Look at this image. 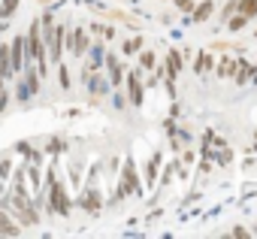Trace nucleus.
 <instances>
[{
  "label": "nucleus",
  "mask_w": 257,
  "mask_h": 239,
  "mask_svg": "<svg viewBox=\"0 0 257 239\" xmlns=\"http://www.w3.org/2000/svg\"><path fill=\"white\" fill-rule=\"evenodd\" d=\"M137 194L140 191V182H137V170H134V164L127 161V167H124V185L118 188V197H124V194Z\"/></svg>",
  "instance_id": "5"
},
{
  "label": "nucleus",
  "mask_w": 257,
  "mask_h": 239,
  "mask_svg": "<svg viewBox=\"0 0 257 239\" xmlns=\"http://www.w3.org/2000/svg\"><path fill=\"white\" fill-rule=\"evenodd\" d=\"M0 91H4V76H0Z\"/></svg>",
  "instance_id": "28"
},
{
  "label": "nucleus",
  "mask_w": 257,
  "mask_h": 239,
  "mask_svg": "<svg viewBox=\"0 0 257 239\" xmlns=\"http://www.w3.org/2000/svg\"><path fill=\"white\" fill-rule=\"evenodd\" d=\"M212 49H218V52H233V49H242L239 43H212Z\"/></svg>",
  "instance_id": "22"
},
{
  "label": "nucleus",
  "mask_w": 257,
  "mask_h": 239,
  "mask_svg": "<svg viewBox=\"0 0 257 239\" xmlns=\"http://www.w3.org/2000/svg\"><path fill=\"white\" fill-rule=\"evenodd\" d=\"M0 236H22V224L7 215V209H0Z\"/></svg>",
  "instance_id": "7"
},
{
  "label": "nucleus",
  "mask_w": 257,
  "mask_h": 239,
  "mask_svg": "<svg viewBox=\"0 0 257 239\" xmlns=\"http://www.w3.org/2000/svg\"><path fill=\"white\" fill-rule=\"evenodd\" d=\"M236 10H239L245 19H254V16H257V0H236Z\"/></svg>",
  "instance_id": "11"
},
{
  "label": "nucleus",
  "mask_w": 257,
  "mask_h": 239,
  "mask_svg": "<svg viewBox=\"0 0 257 239\" xmlns=\"http://www.w3.org/2000/svg\"><path fill=\"white\" fill-rule=\"evenodd\" d=\"M212 10H215V4H212V0L200 4V7H197V13H194V22H206V19L212 16Z\"/></svg>",
  "instance_id": "12"
},
{
  "label": "nucleus",
  "mask_w": 257,
  "mask_h": 239,
  "mask_svg": "<svg viewBox=\"0 0 257 239\" xmlns=\"http://www.w3.org/2000/svg\"><path fill=\"white\" fill-rule=\"evenodd\" d=\"M58 85H61L64 91H70V70H67L64 64H58Z\"/></svg>",
  "instance_id": "16"
},
{
  "label": "nucleus",
  "mask_w": 257,
  "mask_h": 239,
  "mask_svg": "<svg viewBox=\"0 0 257 239\" xmlns=\"http://www.w3.org/2000/svg\"><path fill=\"white\" fill-rule=\"evenodd\" d=\"M0 76L13 79V61H10V43H0Z\"/></svg>",
  "instance_id": "10"
},
{
  "label": "nucleus",
  "mask_w": 257,
  "mask_h": 239,
  "mask_svg": "<svg viewBox=\"0 0 257 239\" xmlns=\"http://www.w3.org/2000/svg\"><path fill=\"white\" fill-rule=\"evenodd\" d=\"M10 176V158H0V179Z\"/></svg>",
  "instance_id": "23"
},
{
  "label": "nucleus",
  "mask_w": 257,
  "mask_h": 239,
  "mask_svg": "<svg viewBox=\"0 0 257 239\" xmlns=\"http://www.w3.org/2000/svg\"><path fill=\"white\" fill-rule=\"evenodd\" d=\"M16 10H19V0H4V4H0V22L16 16Z\"/></svg>",
  "instance_id": "13"
},
{
  "label": "nucleus",
  "mask_w": 257,
  "mask_h": 239,
  "mask_svg": "<svg viewBox=\"0 0 257 239\" xmlns=\"http://www.w3.org/2000/svg\"><path fill=\"white\" fill-rule=\"evenodd\" d=\"M245 22H248V19H245V16H236V19H233V22H230V31H239V28H242V25H245Z\"/></svg>",
  "instance_id": "25"
},
{
  "label": "nucleus",
  "mask_w": 257,
  "mask_h": 239,
  "mask_svg": "<svg viewBox=\"0 0 257 239\" xmlns=\"http://www.w3.org/2000/svg\"><path fill=\"white\" fill-rule=\"evenodd\" d=\"M28 176H31V185H34V191H37L40 182H43V179H40V164H37V167H28Z\"/></svg>",
  "instance_id": "20"
},
{
  "label": "nucleus",
  "mask_w": 257,
  "mask_h": 239,
  "mask_svg": "<svg viewBox=\"0 0 257 239\" xmlns=\"http://www.w3.org/2000/svg\"><path fill=\"white\" fill-rule=\"evenodd\" d=\"M155 58H158V55H155V52H149V49H146V52H143V55H140V64H143V67H146V70H152V67H155Z\"/></svg>",
  "instance_id": "18"
},
{
  "label": "nucleus",
  "mask_w": 257,
  "mask_h": 239,
  "mask_svg": "<svg viewBox=\"0 0 257 239\" xmlns=\"http://www.w3.org/2000/svg\"><path fill=\"white\" fill-rule=\"evenodd\" d=\"M37 4H43V7H49V4H55V0H37Z\"/></svg>",
  "instance_id": "27"
},
{
  "label": "nucleus",
  "mask_w": 257,
  "mask_h": 239,
  "mask_svg": "<svg viewBox=\"0 0 257 239\" xmlns=\"http://www.w3.org/2000/svg\"><path fill=\"white\" fill-rule=\"evenodd\" d=\"M127 94H131V103L134 106H143V82H140V73L127 76Z\"/></svg>",
  "instance_id": "6"
},
{
  "label": "nucleus",
  "mask_w": 257,
  "mask_h": 239,
  "mask_svg": "<svg viewBox=\"0 0 257 239\" xmlns=\"http://www.w3.org/2000/svg\"><path fill=\"white\" fill-rule=\"evenodd\" d=\"M64 149H67V146H64V140H58V137H55V140H49V146H46V152H49V155H58V152H64Z\"/></svg>",
  "instance_id": "19"
},
{
  "label": "nucleus",
  "mask_w": 257,
  "mask_h": 239,
  "mask_svg": "<svg viewBox=\"0 0 257 239\" xmlns=\"http://www.w3.org/2000/svg\"><path fill=\"white\" fill-rule=\"evenodd\" d=\"M140 49H143V37H134V40L124 43V55H134V52H140Z\"/></svg>",
  "instance_id": "17"
},
{
  "label": "nucleus",
  "mask_w": 257,
  "mask_h": 239,
  "mask_svg": "<svg viewBox=\"0 0 257 239\" xmlns=\"http://www.w3.org/2000/svg\"><path fill=\"white\" fill-rule=\"evenodd\" d=\"M40 79H43V76H40L37 70H28L25 82H28V91H31V94H37V91H40Z\"/></svg>",
  "instance_id": "14"
},
{
  "label": "nucleus",
  "mask_w": 257,
  "mask_h": 239,
  "mask_svg": "<svg viewBox=\"0 0 257 239\" xmlns=\"http://www.w3.org/2000/svg\"><path fill=\"white\" fill-rule=\"evenodd\" d=\"M10 61H13V73H22L25 64H28V43L25 37H16L13 46H10Z\"/></svg>",
  "instance_id": "4"
},
{
  "label": "nucleus",
  "mask_w": 257,
  "mask_h": 239,
  "mask_svg": "<svg viewBox=\"0 0 257 239\" xmlns=\"http://www.w3.org/2000/svg\"><path fill=\"white\" fill-rule=\"evenodd\" d=\"M79 206H82V209H88L91 215H97V212H100V194L91 188L88 194H82V197H79Z\"/></svg>",
  "instance_id": "9"
},
{
  "label": "nucleus",
  "mask_w": 257,
  "mask_h": 239,
  "mask_svg": "<svg viewBox=\"0 0 257 239\" xmlns=\"http://www.w3.org/2000/svg\"><path fill=\"white\" fill-rule=\"evenodd\" d=\"M194 67H197V70H200V73H203V70H209V67H212V55H200V58H197V64H194Z\"/></svg>",
  "instance_id": "21"
},
{
  "label": "nucleus",
  "mask_w": 257,
  "mask_h": 239,
  "mask_svg": "<svg viewBox=\"0 0 257 239\" xmlns=\"http://www.w3.org/2000/svg\"><path fill=\"white\" fill-rule=\"evenodd\" d=\"M64 46L76 55V58H82L88 49H91V37L85 34V28H76L73 34H67V40H64Z\"/></svg>",
  "instance_id": "3"
},
{
  "label": "nucleus",
  "mask_w": 257,
  "mask_h": 239,
  "mask_svg": "<svg viewBox=\"0 0 257 239\" xmlns=\"http://www.w3.org/2000/svg\"><path fill=\"white\" fill-rule=\"evenodd\" d=\"M46 191H49V197H52V200H49V203H52L49 209H52L55 215H70V209H73V206H70L67 188H64V185H58V182H52V185H49Z\"/></svg>",
  "instance_id": "2"
},
{
  "label": "nucleus",
  "mask_w": 257,
  "mask_h": 239,
  "mask_svg": "<svg viewBox=\"0 0 257 239\" xmlns=\"http://www.w3.org/2000/svg\"><path fill=\"white\" fill-rule=\"evenodd\" d=\"M25 43H28V58L37 64V73L46 79V73H49V52H46V43H43L40 19H34V22H31L28 34H25Z\"/></svg>",
  "instance_id": "1"
},
{
  "label": "nucleus",
  "mask_w": 257,
  "mask_h": 239,
  "mask_svg": "<svg viewBox=\"0 0 257 239\" xmlns=\"http://www.w3.org/2000/svg\"><path fill=\"white\" fill-rule=\"evenodd\" d=\"M7 106H10V94L0 91V112H7Z\"/></svg>",
  "instance_id": "26"
},
{
  "label": "nucleus",
  "mask_w": 257,
  "mask_h": 239,
  "mask_svg": "<svg viewBox=\"0 0 257 239\" xmlns=\"http://www.w3.org/2000/svg\"><path fill=\"white\" fill-rule=\"evenodd\" d=\"M176 7H179L182 13H194V4H191V0H176Z\"/></svg>",
  "instance_id": "24"
},
{
  "label": "nucleus",
  "mask_w": 257,
  "mask_h": 239,
  "mask_svg": "<svg viewBox=\"0 0 257 239\" xmlns=\"http://www.w3.org/2000/svg\"><path fill=\"white\" fill-rule=\"evenodd\" d=\"M103 61H106V67H109V85L118 88V85H121V64H118V58H115V55H103Z\"/></svg>",
  "instance_id": "8"
},
{
  "label": "nucleus",
  "mask_w": 257,
  "mask_h": 239,
  "mask_svg": "<svg viewBox=\"0 0 257 239\" xmlns=\"http://www.w3.org/2000/svg\"><path fill=\"white\" fill-rule=\"evenodd\" d=\"M103 16H109V19H115V22H124V25H134V19L127 16V13H121V10H100Z\"/></svg>",
  "instance_id": "15"
}]
</instances>
